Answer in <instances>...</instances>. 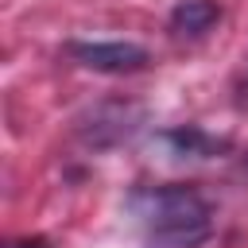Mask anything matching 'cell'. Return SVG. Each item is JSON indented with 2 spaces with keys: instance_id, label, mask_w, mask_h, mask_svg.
Wrapping results in <instances>:
<instances>
[{
  "instance_id": "1",
  "label": "cell",
  "mask_w": 248,
  "mask_h": 248,
  "mask_svg": "<svg viewBox=\"0 0 248 248\" xmlns=\"http://www.w3.org/2000/svg\"><path fill=\"white\" fill-rule=\"evenodd\" d=\"M124 205L140 225L147 248H202L217 229L213 205L186 182L140 186Z\"/></svg>"
},
{
  "instance_id": "2",
  "label": "cell",
  "mask_w": 248,
  "mask_h": 248,
  "mask_svg": "<svg viewBox=\"0 0 248 248\" xmlns=\"http://www.w3.org/2000/svg\"><path fill=\"white\" fill-rule=\"evenodd\" d=\"M143 124H147V108L140 101L112 97V101H97L85 112H78L74 116V136L85 151H112V147L132 143Z\"/></svg>"
},
{
  "instance_id": "3",
  "label": "cell",
  "mask_w": 248,
  "mask_h": 248,
  "mask_svg": "<svg viewBox=\"0 0 248 248\" xmlns=\"http://www.w3.org/2000/svg\"><path fill=\"white\" fill-rule=\"evenodd\" d=\"M70 62L93 74H136L151 62L147 46L128 43V39H70L66 43Z\"/></svg>"
},
{
  "instance_id": "4",
  "label": "cell",
  "mask_w": 248,
  "mask_h": 248,
  "mask_svg": "<svg viewBox=\"0 0 248 248\" xmlns=\"http://www.w3.org/2000/svg\"><path fill=\"white\" fill-rule=\"evenodd\" d=\"M151 147L163 155V159H174V163H202V159H221L232 151V140L229 136H213L198 124H178V128H163L155 132Z\"/></svg>"
},
{
  "instance_id": "5",
  "label": "cell",
  "mask_w": 248,
  "mask_h": 248,
  "mask_svg": "<svg viewBox=\"0 0 248 248\" xmlns=\"http://www.w3.org/2000/svg\"><path fill=\"white\" fill-rule=\"evenodd\" d=\"M217 19H221V8H217L213 0H178V4L170 8V31H174V35L198 39V35H205Z\"/></svg>"
},
{
  "instance_id": "6",
  "label": "cell",
  "mask_w": 248,
  "mask_h": 248,
  "mask_svg": "<svg viewBox=\"0 0 248 248\" xmlns=\"http://www.w3.org/2000/svg\"><path fill=\"white\" fill-rule=\"evenodd\" d=\"M8 248H50V240H46V236H23V240H16V244H8Z\"/></svg>"
},
{
  "instance_id": "7",
  "label": "cell",
  "mask_w": 248,
  "mask_h": 248,
  "mask_svg": "<svg viewBox=\"0 0 248 248\" xmlns=\"http://www.w3.org/2000/svg\"><path fill=\"white\" fill-rule=\"evenodd\" d=\"M244 174H248V155H244Z\"/></svg>"
}]
</instances>
